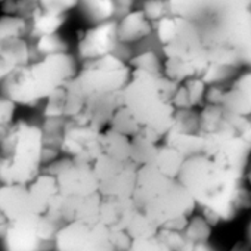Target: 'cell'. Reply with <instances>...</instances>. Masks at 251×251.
Listing matches in <instances>:
<instances>
[{
	"label": "cell",
	"mask_w": 251,
	"mask_h": 251,
	"mask_svg": "<svg viewBox=\"0 0 251 251\" xmlns=\"http://www.w3.org/2000/svg\"><path fill=\"white\" fill-rule=\"evenodd\" d=\"M77 61L68 52L28 61L8 75L0 87L2 93L20 106H37L58 87L78 73Z\"/></svg>",
	"instance_id": "obj_1"
},
{
	"label": "cell",
	"mask_w": 251,
	"mask_h": 251,
	"mask_svg": "<svg viewBox=\"0 0 251 251\" xmlns=\"http://www.w3.org/2000/svg\"><path fill=\"white\" fill-rule=\"evenodd\" d=\"M136 207L158 227L177 217H191L198 205L191 192L179 182L158 170L154 164L138 169L133 192Z\"/></svg>",
	"instance_id": "obj_2"
},
{
	"label": "cell",
	"mask_w": 251,
	"mask_h": 251,
	"mask_svg": "<svg viewBox=\"0 0 251 251\" xmlns=\"http://www.w3.org/2000/svg\"><path fill=\"white\" fill-rule=\"evenodd\" d=\"M198 24L210 62L251 65V9L214 14Z\"/></svg>",
	"instance_id": "obj_3"
},
{
	"label": "cell",
	"mask_w": 251,
	"mask_h": 251,
	"mask_svg": "<svg viewBox=\"0 0 251 251\" xmlns=\"http://www.w3.org/2000/svg\"><path fill=\"white\" fill-rule=\"evenodd\" d=\"M43 170L40 126L20 120L0 139V183H31Z\"/></svg>",
	"instance_id": "obj_4"
},
{
	"label": "cell",
	"mask_w": 251,
	"mask_h": 251,
	"mask_svg": "<svg viewBox=\"0 0 251 251\" xmlns=\"http://www.w3.org/2000/svg\"><path fill=\"white\" fill-rule=\"evenodd\" d=\"M164 73L132 70V77L123 89L124 105L142 127L155 130L163 139L175 124L176 108L163 90Z\"/></svg>",
	"instance_id": "obj_5"
},
{
	"label": "cell",
	"mask_w": 251,
	"mask_h": 251,
	"mask_svg": "<svg viewBox=\"0 0 251 251\" xmlns=\"http://www.w3.org/2000/svg\"><path fill=\"white\" fill-rule=\"evenodd\" d=\"M177 179L191 192L200 207L216 204L222 198L236 192L245 183V177L229 173L207 154L186 158Z\"/></svg>",
	"instance_id": "obj_6"
},
{
	"label": "cell",
	"mask_w": 251,
	"mask_h": 251,
	"mask_svg": "<svg viewBox=\"0 0 251 251\" xmlns=\"http://www.w3.org/2000/svg\"><path fill=\"white\" fill-rule=\"evenodd\" d=\"M250 117L235 114L223 105L205 103L200 111L198 133L204 138V154L213 155L230 138L242 136Z\"/></svg>",
	"instance_id": "obj_7"
},
{
	"label": "cell",
	"mask_w": 251,
	"mask_h": 251,
	"mask_svg": "<svg viewBox=\"0 0 251 251\" xmlns=\"http://www.w3.org/2000/svg\"><path fill=\"white\" fill-rule=\"evenodd\" d=\"M163 53L166 59L176 62L192 64L202 70L210 65L208 50L202 40L201 27L198 23L177 17V27L166 45H163Z\"/></svg>",
	"instance_id": "obj_8"
},
{
	"label": "cell",
	"mask_w": 251,
	"mask_h": 251,
	"mask_svg": "<svg viewBox=\"0 0 251 251\" xmlns=\"http://www.w3.org/2000/svg\"><path fill=\"white\" fill-rule=\"evenodd\" d=\"M61 251H106L114 250L109 227L102 222L89 223L81 220L67 222L61 226L53 241Z\"/></svg>",
	"instance_id": "obj_9"
},
{
	"label": "cell",
	"mask_w": 251,
	"mask_h": 251,
	"mask_svg": "<svg viewBox=\"0 0 251 251\" xmlns=\"http://www.w3.org/2000/svg\"><path fill=\"white\" fill-rule=\"evenodd\" d=\"M130 77H132L130 65L121 70H109V68H102L93 64L92 61L81 62V68L75 75L78 86L83 90L86 99L90 96H100L117 90H123L124 86L129 83Z\"/></svg>",
	"instance_id": "obj_10"
},
{
	"label": "cell",
	"mask_w": 251,
	"mask_h": 251,
	"mask_svg": "<svg viewBox=\"0 0 251 251\" xmlns=\"http://www.w3.org/2000/svg\"><path fill=\"white\" fill-rule=\"evenodd\" d=\"M117 21L109 20L99 24H92L89 28L78 33L77 53L81 62L114 53L118 46Z\"/></svg>",
	"instance_id": "obj_11"
},
{
	"label": "cell",
	"mask_w": 251,
	"mask_h": 251,
	"mask_svg": "<svg viewBox=\"0 0 251 251\" xmlns=\"http://www.w3.org/2000/svg\"><path fill=\"white\" fill-rule=\"evenodd\" d=\"M62 197H87L99 192V182L92 166L73 161L56 176Z\"/></svg>",
	"instance_id": "obj_12"
},
{
	"label": "cell",
	"mask_w": 251,
	"mask_h": 251,
	"mask_svg": "<svg viewBox=\"0 0 251 251\" xmlns=\"http://www.w3.org/2000/svg\"><path fill=\"white\" fill-rule=\"evenodd\" d=\"M40 216L33 214L23 220L11 222L3 238L5 248L9 251H36L45 244L40 232Z\"/></svg>",
	"instance_id": "obj_13"
},
{
	"label": "cell",
	"mask_w": 251,
	"mask_h": 251,
	"mask_svg": "<svg viewBox=\"0 0 251 251\" xmlns=\"http://www.w3.org/2000/svg\"><path fill=\"white\" fill-rule=\"evenodd\" d=\"M0 210L11 222L37 214L31 201L28 185L0 183Z\"/></svg>",
	"instance_id": "obj_14"
},
{
	"label": "cell",
	"mask_w": 251,
	"mask_h": 251,
	"mask_svg": "<svg viewBox=\"0 0 251 251\" xmlns=\"http://www.w3.org/2000/svg\"><path fill=\"white\" fill-rule=\"evenodd\" d=\"M102 129L93 123H84L77 118H67L61 152L64 155L75 157L90 144L100 141Z\"/></svg>",
	"instance_id": "obj_15"
},
{
	"label": "cell",
	"mask_w": 251,
	"mask_h": 251,
	"mask_svg": "<svg viewBox=\"0 0 251 251\" xmlns=\"http://www.w3.org/2000/svg\"><path fill=\"white\" fill-rule=\"evenodd\" d=\"M211 157L220 167H223L229 173L245 177V172L248 169L251 157V145L242 136H235L226 141Z\"/></svg>",
	"instance_id": "obj_16"
},
{
	"label": "cell",
	"mask_w": 251,
	"mask_h": 251,
	"mask_svg": "<svg viewBox=\"0 0 251 251\" xmlns=\"http://www.w3.org/2000/svg\"><path fill=\"white\" fill-rule=\"evenodd\" d=\"M154 33V23L142 9H133L117 21V36L120 43L132 45L145 40Z\"/></svg>",
	"instance_id": "obj_17"
},
{
	"label": "cell",
	"mask_w": 251,
	"mask_h": 251,
	"mask_svg": "<svg viewBox=\"0 0 251 251\" xmlns=\"http://www.w3.org/2000/svg\"><path fill=\"white\" fill-rule=\"evenodd\" d=\"M31 61L28 39H3L0 40V84L17 68Z\"/></svg>",
	"instance_id": "obj_18"
},
{
	"label": "cell",
	"mask_w": 251,
	"mask_h": 251,
	"mask_svg": "<svg viewBox=\"0 0 251 251\" xmlns=\"http://www.w3.org/2000/svg\"><path fill=\"white\" fill-rule=\"evenodd\" d=\"M229 111L251 117V70L238 74L235 80L227 86L223 103Z\"/></svg>",
	"instance_id": "obj_19"
},
{
	"label": "cell",
	"mask_w": 251,
	"mask_h": 251,
	"mask_svg": "<svg viewBox=\"0 0 251 251\" xmlns=\"http://www.w3.org/2000/svg\"><path fill=\"white\" fill-rule=\"evenodd\" d=\"M28 189L37 214L48 213L59 200V186L56 176L43 170L31 183H28Z\"/></svg>",
	"instance_id": "obj_20"
},
{
	"label": "cell",
	"mask_w": 251,
	"mask_h": 251,
	"mask_svg": "<svg viewBox=\"0 0 251 251\" xmlns=\"http://www.w3.org/2000/svg\"><path fill=\"white\" fill-rule=\"evenodd\" d=\"M136 208L133 198L102 197L100 222L109 229H126V225Z\"/></svg>",
	"instance_id": "obj_21"
},
{
	"label": "cell",
	"mask_w": 251,
	"mask_h": 251,
	"mask_svg": "<svg viewBox=\"0 0 251 251\" xmlns=\"http://www.w3.org/2000/svg\"><path fill=\"white\" fill-rule=\"evenodd\" d=\"M124 105V98H123V90H117L112 93L100 95V96H90L86 99V106L84 109L90 115L92 121L103 129L105 126L109 124V120L112 114Z\"/></svg>",
	"instance_id": "obj_22"
},
{
	"label": "cell",
	"mask_w": 251,
	"mask_h": 251,
	"mask_svg": "<svg viewBox=\"0 0 251 251\" xmlns=\"http://www.w3.org/2000/svg\"><path fill=\"white\" fill-rule=\"evenodd\" d=\"M138 166L132 161L124 167L121 173L115 177L99 183V194L102 197H117V198H132L136 186Z\"/></svg>",
	"instance_id": "obj_23"
},
{
	"label": "cell",
	"mask_w": 251,
	"mask_h": 251,
	"mask_svg": "<svg viewBox=\"0 0 251 251\" xmlns=\"http://www.w3.org/2000/svg\"><path fill=\"white\" fill-rule=\"evenodd\" d=\"M65 21L67 14H56L39 6L34 15L28 20V40L58 33L65 24Z\"/></svg>",
	"instance_id": "obj_24"
},
{
	"label": "cell",
	"mask_w": 251,
	"mask_h": 251,
	"mask_svg": "<svg viewBox=\"0 0 251 251\" xmlns=\"http://www.w3.org/2000/svg\"><path fill=\"white\" fill-rule=\"evenodd\" d=\"M164 144L173 147L186 158L204 154V138L200 133L170 130L164 138Z\"/></svg>",
	"instance_id": "obj_25"
},
{
	"label": "cell",
	"mask_w": 251,
	"mask_h": 251,
	"mask_svg": "<svg viewBox=\"0 0 251 251\" xmlns=\"http://www.w3.org/2000/svg\"><path fill=\"white\" fill-rule=\"evenodd\" d=\"M102 148L105 154L121 161H130L132 158V138L109 127L102 132Z\"/></svg>",
	"instance_id": "obj_26"
},
{
	"label": "cell",
	"mask_w": 251,
	"mask_h": 251,
	"mask_svg": "<svg viewBox=\"0 0 251 251\" xmlns=\"http://www.w3.org/2000/svg\"><path fill=\"white\" fill-rule=\"evenodd\" d=\"M172 15L186 18L195 23L210 15V0H167Z\"/></svg>",
	"instance_id": "obj_27"
},
{
	"label": "cell",
	"mask_w": 251,
	"mask_h": 251,
	"mask_svg": "<svg viewBox=\"0 0 251 251\" xmlns=\"http://www.w3.org/2000/svg\"><path fill=\"white\" fill-rule=\"evenodd\" d=\"M78 6L81 8L86 20L92 24L114 20L117 15L115 0H80Z\"/></svg>",
	"instance_id": "obj_28"
},
{
	"label": "cell",
	"mask_w": 251,
	"mask_h": 251,
	"mask_svg": "<svg viewBox=\"0 0 251 251\" xmlns=\"http://www.w3.org/2000/svg\"><path fill=\"white\" fill-rule=\"evenodd\" d=\"M30 49H31V61H33V59H40V58L50 56V55H56V53L68 52V43L58 33H53V34L42 36V37L31 40Z\"/></svg>",
	"instance_id": "obj_29"
},
{
	"label": "cell",
	"mask_w": 251,
	"mask_h": 251,
	"mask_svg": "<svg viewBox=\"0 0 251 251\" xmlns=\"http://www.w3.org/2000/svg\"><path fill=\"white\" fill-rule=\"evenodd\" d=\"M185 160H186V157L182 155L177 150L164 144L158 148V154L152 164L158 170H161L164 175H167L170 177H177Z\"/></svg>",
	"instance_id": "obj_30"
},
{
	"label": "cell",
	"mask_w": 251,
	"mask_h": 251,
	"mask_svg": "<svg viewBox=\"0 0 251 251\" xmlns=\"http://www.w3.org/2000/svg\"><path fill=\"white\" fill-rule=\"evenodd\" d=\"M158 148H160L158 144L151 142L141 133L135 135V136H132V158H130V161L135 163L138 167L152 164L158 154Z\"/></svg>",
	"instance_id": "obj_31"
},
{
	"label": "cell",
	"mask_w": 251,
	"mask_h": 251,
	"mask_svg": "<svg viewBox=\"0 0 251 251\" xmlns=\"http://www.w3.org/2000/svg\"><path fill=\"white\" fill-rule=\"evenodd\" d=\"M126 232H127L132 239H142V238H151L158 235L160 227L139 208L135 210L132 217L126 225Z\"/></svg>",
	"instance_id": "obj_32"
},
{
	"label": "cell",
	"mask_w": 251,
	"mask_h": 251,
	"mask_svg": "<svg viewBox=\"0 0 251 251\" xmlns=\"http://www.w3.org/2000/svg\"><path fill=\"white\" fill-rule=\"evenodd\" d=\"M108 127L115 130V132H120L123 135H127L130 138L135 136V135H139L141 130H142V126L136 121V118L132 115V112L127 109V106H126V105H121L112 114Z\"/></svg>",
	"instance_id": "obj_33"
},
{
	"label": "cell",
	"mask_w": 251,
	"mask_h": 251,
	"mask_svg": "<svg viewBox=\"0 0 251 251\" xmlns=\"http://www.w3.org/2000/svg\"><path fill=\"white\" fill-rule=\"evenodd\" d=\"M28 39V21L17 15H0V40Z\"/></svg>",
	"instance_id": "obj_34"
},
{
	"label": "cell",
	"mask_w": 251,
	"mask_h": 251,
	"mask_svg": "<svg viewBox=\"0 0 251 251\" xmlns=\"http://www.w3.org/2000/svg\"><path fill=\"white\" fill-rule=\"evenodd\" d=\"M129 164V161H121L118 158H114L108 154H102L92 166L95 176L98 179V182H105L109 180L112 177H115L118 173H121L124 170V167Z\"/></svg>",
	"instance_id": "obj_35"
},
{
	"label": "cell",
	"mask_w": 251,
	"mask_h": 251,
	"mask_svg": "<svg viewBox=\"0 0 251 251\" xmlns=\"http://www.w3.org/2000/svg\"><path fill=\"white\" fill-rule=\"evenodd\" d=\"M211 227L213 226L207 222V219L202 214L191 216V220H189L186 229L183 230V233L188 238V241L192 244V251L197 244L208 242V239L211 236Z\"/></svg>",
	"instance_id": "obj_36"
},
{
	"label": "cell",
	"mask_w": 251,
	"mask_h": 251,
	"mask_svg": "<svg viewBox=\"0 0 251 251\" xmlns=\"http://www.w3.org/2000/svg\"><path fill=\"white\" fill-rule=\"evenodd\" d=\"M241 68L233 67V65H226V64H217V62H210L208 68L205 70L204 75L201 77L208 86L211 84H225L226 81L235 80L239 74Z\"/></svg>",
	"instance_id": "obj_37"
},
{
	"label": "cell",
	"mask_w": 251,
	"mask_h": 251,
	"mask_svg": "<svg viewBox=\"0 0 251 251\" xmlns=\"http://www.w3.org/2000/svg\"><path fill=\"white\" fill-rule=\"evenodd\" d=\"M65 117H74L78 112H81L86 106V96L83 90L78 86V81L75 77H73L70 81L65 83Z\"/></svg>",
	"instance_id": "obj_38"
},
{
	"label": "cell",
	"mask_w": 251,
	"mask_h": 251,
	"mask_svg": "<svg viewBox=\"0 0 251 251\" xmlns=\"http://www.w3.org/2000/svg\"><path fill=\"white\" fill-rule=\"evenodd\" d=\"M39 6V0H2L0 2V11L3 14L23 17L27 21L34 15Z\"/></svg>",
	"instance_id": "obj_39"
},
{
	"label": "cell",
	"mask_w": 251,
	"mask_h": 251,
	"mask_svg": "<svg viewBox=\"0 0 251 251\" xmlns=\"http://www.w3.org/2000/svg\"><path fill=\"white\" fill-rule=\"evenodd\" d=\"M198 129H200V112H195V108L176 109L175 124L172 130L198 133Z\"/></svg>",
	"instance_id": "obj_40"
},
{
	"label": "cell",
	"mask_w": 251,
	"mask_h": 251,
	"mask_svg": "<svg viewBox=\"0 0 251 251\" xmlns=\"http://www.w3.org/2000/svg\"><path fill=\"white\" fill-rule=\"evenodd\" d=\"M129 65L132 70H145V71H151V73H164V68L160 61V58L157 56L155 52L151 50H145L141 52L135 56L130 58Z\"/></svg>",
	"instance_id": "obj_41"
},
{
	"label": "cell",
	"mask_w": 251,
	"mask_h": 251,
	"mask_svg": "<svg viewBox=\"0 0 251 251\" xmlns=\"http://www.w3.org/2000/svg\"><path fill=\"white\" fill-rule=\"evenodd\" d=\"M65 84L58 87L48 99L43 108V118H56L65 117Z\"/></svg>",
	"instance_id": "obj_42"
},
{
	"label": "cell",
	"mask_w": 251,
	"mask_h": 251,
	"mask_svg": "<svg viewBox=\"0 0 251 251\" xmlns=\"http://www.w3.org/2000/svg\"><path fill=\"white\" fill-rule=\"evenodd\" d=\"M17 106L18 105L11 98H8L3 93L0 95V139L8 133V130L15 123Z\"/></svg>",
	"instance_id": "obj_43"
},
{
	"label": "cell",
	"mask_w": 251,
	"mask_h": 251,
	"mask_svg": "<svg viewBox=\"0 0 251 251\" xmlns=\"http://www.w3.org/2000/svg\"><path fill=\"white\" fill-rule=\"evenodd\" d=\"M183 84H185V87L188 90V95H189L192 106L194 108L204 106V103H205V93H207L208 84L201 77L189 78V80L183 81Z\"/></svg>",
	"instance_id": "obj_44"
},
{
	"label": "cell",
	"mask_w": 251,
	"mask_h": 251,
	"mask_svg": "<svg viewBox=\"0 0 251 251\" xmlns=\"http://www.w3.org/2000/svg\"><path fill=\"white\" fill-rule=\"evenodd\" d=\"M245 9H251V0H210V15Z\"/></svg>",
	"instance_id": "obj_45"
},
{
	"label": "cell",
	"mask_w": 251,
	"mask_h": 251,
	"mask_svg": "<svg viewBox=\"0 0 251 251\" xmlns=\"http://www.w3.org/2000/svg\"><path fill=\"white\" fill-rule=\"evenodd\" d=\"M141 9L154 24L157 21H160L161 18L172 15V11H170L167 0H145Z\"/></svg>",
	"instance_id": "obj_46"
},
{
	"label": "cell",
	"mask_w": 251,
	"mask_h": 251,
	"mask_svg": "<svg viewBox=\"0 0 251 251\" xmlns=\"http://www.w3.org/2000/svg\"><path fill=\"white\" fill-rule=\"evenodd\" d=\"M176 27H177V17H175V15L164 17L154 24V31H155L157 39L161 43V46L166 45L167 42H170V39L173 37V34L176 31Z\"/></svg>",
	"instance_id": "obj_47"
},
{
	"label": "cell",
	"mask_w": 251,
	"mask_h": 251,
	"mask_svg": "<svg viewBox=\"0 0 251 251\" xmlns=\"http://www.w3.org/2000/svg\"><path fill=\"white\" fill-rule=\"evenodd\" d=\"M40 6L46 11L56 14H68L71 9L77 8L80 0H39Z\"/></svg>",
	"instance_id": "obj_48"
},
{
	"label": "cell",
	"mask_w": 251,
	"mask_h": 251,
	"mask_svg": "<svg viewBox=\"0 0 251 251\" xmlns=\"http://www.w3.org/2000/svg\"><path fill=\"white\" fill-rule=\"evenodd\" d=\"M133 251H166V247L158 235L151 238H142V239H133L132 242Z\"/></svg>",
	"instance_id": "obj_49"
},
{
	"label": "cell",
	"mask_w": 251,
	"mask_h": 251,
	"mask_svg": "<svg viewBox=\"0 0 251 251\" xmlns=\"http://www.w3.org/2000/svg\"><path fill=\"white\" fill-rule=\"evenodd\" d=\"M111 244L114 250H132V236L124 229H109Z\"/></svg>",
	"instance_id": "obj_50"
},
{
	"label": "cell",
	"mask_w": 251,
	"mask_h": 251,
	"mask_svg": "<svg viewBox=\"0 0 251 251\" xmlns=\"http://www.w3.org/2000/svg\"><path fill=\"white\" fill-rule=\"evenodd\" d=\"M226 89H227V86H225V84H211V86H208L207 87V93H205V103L222 105L225 93H226Z\"/></svg>",
	"instance_id": "obj_51"
},
{
	"label": "cell",
	"mask_w": 251,
	"mask_h": 251,
	"mask_svg": "<svg viewBox=\"0 0 251 251\" xmlns=\"http://www.w3.org/2000/svg\"><path fill=\"white\" fill-rule=\"evenodd\" d=\"M172 103L175 105L176 109H188V108H194L192 103H191V99H189V95H188V90L185 87L183 83H180L177 92L175 93L173 99H172Z\"/></svg>",
	"instance_id": "obj_52"
},
{
	"label": "cell",
	"mask_w": 251,
	"mask_h": 251,
	"mask_svg": "<svg viewBox=\"0 0 251 251\" xmlns=\"http://www.w3.org/2000/svg\"><path fill=\"white\" fill-rule=\"evenodd\" d=\"M135 0H115V8H117V15L123 17L133 11Z\"/></svg>",
	"instance_id": "obj_53"
},
{
	"label": "cell",
	"mask_w": 251,
	"mask_h": 251,
	"mask_svg": "<svg viewBox=\"0 0 251 251\" xmlns=\"http://www.w3.org/2000/svg\"><path fill=\"white\" fill-rule=\"evenodd\" d=\"M9 225H11V220L6 217V214L0 210V238H5V235H6V232H8V229H9Z\"/></svg>",
	"instance_id": "obj_54"
},
{
	"label": "cell",
	"mask_w": 251,
	"mask_h": 251,
	"mask_svg": "<svg viewBox=\"0 0 251 251\" xmlns=\"http://www.w3.org/2000/svg\"><path fill=\"white\" fill-rule=\"evenodd\" d=\"M242 138L251 145V117H250V123H248V126H247V129H245V132L242 133Z\"/></svg>",
	"instance_id": "obj_55"
},
{
	"label": "cell",
	"mask_w": 251,
	"mask_h": 251,
	"mask_svg": "<svg viewBox=\"0 0 251 251\" xmlns=\"http://www.w3.org/2000/svg\"><path fill=\"white\" fill-rule=\"evenodd\" d=\"M245 182H248L251 185V167H248L245 172Z\"/></svg>",
	"instance_id": "obj_56"
},
{
	"label": "cell",
	"mask_w": 251,
	"mask_h": 251,
	"mask_svg": "<svg viewBox=\"0 0 251 251\" xmlns=\"http://www.w3.org/2000/svg\"><path fill=\"white\" fill-rule=\"evenodd\" d=\"M248 232H250V241H251V225H250V229H248Z\"/></svg>",
	"instance_id": "obj_57"
},
{
	"label": "cell",
	"mask_w": 251,
	"mask_h": 251,
	"mask_svg": "<svg viewBox=\"0 0 251 251\" xmlns=\"http://www.w3.org/2000/svg\"><path fill=\"white\" fill-rule=\"evenodd\" d=\"M250 70H251V65H250Z\"/></svg>",
	"instance_id": "obj_58"
},
{
	"label": "cell",
	"mask_w": 251,
	"mask_h": 251,
	"mask_svg": "<svg viewBox=\"0 0 251 251\" xmlns=\"http://www.w3.org/2000/svg\"><path fill=\"white\" fill-rule=\"evenodd\" d=\"M0 2H2V0H0Z\"/></svg>",
	"instance_id": "obj_59"
}]
</instances>
